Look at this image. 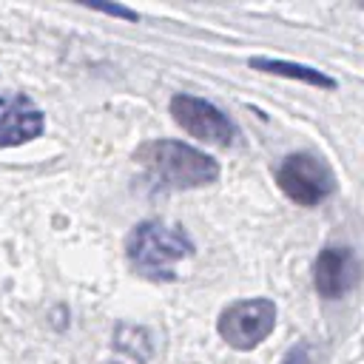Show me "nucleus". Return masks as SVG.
<instances>
[{
    "instance_id": "nucleus-7",
    "label": "nucleus",
    "mask_w": 364,
    "mask_h": 364,
    "mask_svg": "<svg viewBox=\"0 0 364 364\" xmlns=\"http://www.w3.org/2000/svg\"><path fill=\"white\" fill-rule=\"evenodd\" d=\"M361 282V262L350 247H324L313 262V284L324 299H341Z\"/></svg>"
},
{
    "instance_id": "nucleus-2",
    "label": "nucleus",
    "mask_w": 364,
    "mask_h": 364,
    "mask_svg": "<svg viewBox=\"0 0 364 364\" xmlns=\"http://www.w3.org/2000/svg\"><path fill=\"white\" fill-rule=\"evenodd\" d=\"M191 253H193L191 236L179 225H168L159 219L139 222L125 239L128 264L151 282H173L176 264Z\"/></svg>"
},
{
    "instance_id": "nucleus-8",
    "label": "nucleus",
    "mask_w": 364,
    "mask_h": 364,
    "mask_svg": "<svg viewBox=\"0 0 364 364\" xmlns=\"http://www.w3.org/2000/svg\"><path fill=\"white\" fill-rule=\"evenodd\" d=\"M253 68H262V71H270V74H282V77H290V80H301V82H310V85H321V88H336V80L316 71V68H307V65H299V63H284V60H264V57H256L250 60Z\"/></svg>"
},
{
    "instance_id": "nucleus-4",
    "label": "nucleus",
    "mask_w": 364,
    "mask_h": 364,
    "mask_svg": "<svg viewBox=\"0 0 364 364\" xmlns=\"http://www.w3.org/2000/svg\"><path fill=\"white\" fill-rule=\"evenodd\" d=\"M273 324H276V304L270 299H242L222 310L216 330L230 347L250 350L273 333Z\"/></svg>"
},
{
    "instance_id": "nucleus-1",
    "label": "nucleus",
    "mask_w": 364,
    "mask_h": 364,
    "mask_svg": "<svg viewBox=\"0 0 364 364\" xmlns=\"http://www.w3.org/2000/svg\"><path fill=\"white\" fill-rule=\"evenodd\" d=\"M134 159L145 168V176L159 191H191L216 182L219 165L208 154L176 142V139H154L145 142Z\"/></svg>"
},
{
    "instance_id": "nucleus-5",
    "label": "nucleus",
    "mask_w": 364,
    "mask_h": 364,
    "mask_svg": "<svg viewBox=\"0 0 364 364\" xmlns=\"http://www.w3.org/2000/svg\"><path fill=\"white\" fill-rule=\"evenodd\" d=\"M171 114H173L176 125H182V131H188L191 136H196V139H202L208 145L228 148L239 136L236 122L222 108H216L213 102H208L202 97L176 94L171 100Z\"/></svg>"
},
{
    "instance_id": "nucleus-3",
    "label": "nucleus",
    "mask_w": 364,
    "mask_h": 364,
    "mask_svg": "<svg viewBox=\"0 0 364 364\" xmlns=\"http://www.w3.org/2000/svg\"><path fill=\"white\" fill-rule=\"evenodd\" d=\"M276 182L287 199L313 208L336 191V176L330 165L316 154H290L276 171Z\"/></svg>"
},
{
    "instance_id": "nucleus-10",
    "label": "nucleus",
    "mask_w": 364,
    "mask_h": 364,
    "mask_svg": "<svg viewBox=\"0 0 364 364\" xmlns=\"http://www.w3.org/2000/svg\"><path fill=\"white\" fill-rule=\"evenodd\" d=\"M284 364H307V347H304V344H299V347H293V350L287 353V358H284Z\"/></svg>"
},
{
    "instance_id": "nucleus-6",
    "label": "nucleus",
    "mask_w": 364,
    "mask_h": 364,
    "mask_svg": "<svg viewBox=\"0 0 364 364\" xmlns=\"http://www.w3.org/2000/svg\"><path fill=\"white\" fill-rule=\"evenodd\" d=\"M46 117L23 91H0V148L31 142L43 134Z\"/></svg>"
},
{
    "instance_id": "nucleus-9",
    "label": "nucleus",
    "mask_w": 364,
    "mask_h": 364,
    "mask_svg": "<svg viewBox=\"0 0 364 364\" xmlns=\"http://www.w3.org/2000/svg\"><path fill=\"white\" fill-rule=\"evenodd\" d=\"M91 9L105 11V14H117V17H125V20H136V11H131L125 6H100V3H91Z\"/></svg>"
}]
</instances>
